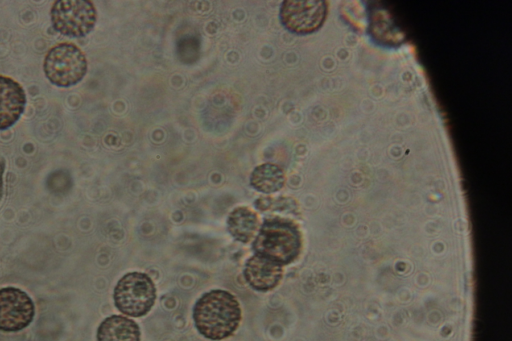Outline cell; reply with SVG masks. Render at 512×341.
I'll return each instance as SVG.
<instances>
[{"instance_id":"cell-12","label":"cell","mask_w":512,"mask_h":341,"mask_svg":"<svg viewBox=\"0 0 512 341\" xmlns=\"http://www.w3.org/2000/svg\"><path fill=\"white\" fill-rule=\"evenodd\" d=\"M284 183V171L272 163H264L255 167L250 176L251 186L262 193L276 192L284 186Z\"/></svg>"},{"instance_id":"cell-13","label":"cell","mask_w":512,"mask_h":341,"mask_svg":"<svg viewBox=\"0 0 512 341\" xmlns=\"http://www.w3.org/2000/svg\"><path fill=\"white\" fill-rule=\"evenodd\" d=\"M5 168V162L3 158H0V200L3 194V173Z\"/></svg>"},{"instance_id":"cell-9","label":"cell","mask_w":512,"mask_h":341,"mask_svg":"<svg viewBox=\"0 0 512 341\" xmlns=\"http://www.w3.org/2000/svg\"><path fill=\"white\" fill-rule=\"evenodd\" d=\"M283 267L269 259L254 254L244 267V278L255 290L266 292L278 285Z\"/></svg>"},{"instance_id":"cell-6","label":"cell","mask_w":512,"mask_h":341,"mask_svg":"<svg viewBox=\"0 0 512 341\" xmlns=\"http://www.w3.org/2000/svg\"><path fill=\"white\" fill-rule=\"evenodd\" d=\"M326 12L327 5L322 0H287L282 3L280 19L288 30L307 34L322 25Z\"/></svg>"},{"instance_id":"cell-8","label":"cell","mask_w":512,"mask_h":341,"mask_svg":"<svg viewBox=\"0 0 512 341\" xmlns=\"http://www.w3.org/2000/svg\"><path fill=\"white\" fill-rule=\"evenodd\" d=\"M26 105L23 87L14 79L0 75V130L14 125Z\"/></svg>"},{"instance_id":"cell-5","label":"cell","mask_w":512,"mask_h":341,"mask_svg":"<svg viewBox=\"0 0 512 341\" xmlns=\"http://www.w3.org/2000/svg\"><path fill=\"white\" fill-rule=\"evenodd\" d=\"M51 22L56 31L68 37H84L93 29L97 12L88 0H58L52 5Z\"/></svg>"},{"instance_id":"cell-4","label":"cell","mask_w":512,"mask_h":341,"mask_svg":"<svg viewBox=\"0 0 512 341\" xmlns=\"http://www.w3.org/2000/svg\"><path fill=\"white\" fill-rule=\"evenodd\" d=\"M114 303L123 314L131 317L146 315L156 300V288L151 278L145 273L130 272L125 274L114 289Z\"/></svg>"},{"instance_id":"cell-7","label":"cell","mask_w":512,"mask_h":341,"mask_svg":"<svg viewBox=\"0 0 512 341\" xmlns=\"http://www.w3.org/2000/svg\"><path fill=\"white\" fill-rule=\"evenodd\" d=\"M35 307L30 296L16 287L0 289V330L17 332L33 320Z\"/></svg>"},{"instance_id":"cell-11","label":"cell","mask_w":512,"mask_h":341,"mask_svg":"<svg viewBox=\"0 0 512 341\" xmlns=\"http://www.w3.org/2000/svg\"><path fill=\"white\" fill-rule=\"evenodd\" d=\"M227 228L234 239L248 243L259 229L258 215L249 207H236L227 218Z\"/></svg>"},{"instance_id":"cell-3","label":"cell","mask_w":512,"mask_h":341,"mask_svg":"<svg viewBox=\"0 0 512 341\" xmlns=\"http://www.w3.org/2000/svg\"><path fill=\"white\" fill-rule=\"evenodd\" d=\"M87 68L84 53L72 43H60L52 47L43 63L46 77L59 87H70L80 82Z\"/></svg>"},{"instance_id":"cell-10","label":"cell","mask_w":512,"mask_h":341,"mask_svg":"<svg viewBox=\"0 0 512 341\" xmlns=\"http://www.w3.org/2000/svg\"><path fill=\"white\" fill-rule=\"evenodd\" d=\"M138 324L125 316L112 315L104 319L97 329V341H140Z\"/></svg>"},{"instance_id":"cell-1","label":"cell","mask_w":512,"mask_h":341,"mask_svg":"<svg viewBox=\"0 0 512 341\" xmlns=\"http://www.w3.org/2000/svg\"><path fill=\"white\" fill-rule=\"evenodd\" d=\"M241 308L228 291L215 289L203 294L193 308V319L199 333L211 340L231 336L241 321Z\"/></svg>"},{"instance_id":"cell-2","label":"cell","mask_w":512,"mask_h":341,"mask_svg":"<svg viewBox=\"0 0 512 341\" xmlns=\"http://www.w3.org/2000/svg\"><path fill=\"white\" fill-rule=\"evenodd\" d=\"M254 254L281 266L294 261L301 250V234L297 225L278 216L265 218L253 241Z\"/></svg>"}]
</instances>
